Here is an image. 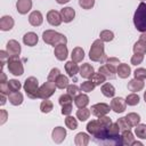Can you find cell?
Here are the masks:
<instances>
[{
    "label": "cell",
    "mask_w": 146,
    "mask_h": 146,
    "mask_svg": "<svg viewBox=\"0 0 146 146\" xmlns=\"http://www.w3.org/2000/svg\"><path fill=\"white\" fill-rule=\"evenodd\" d=\"M89 58L92 62H97V63H105L106 62L107 56L105 54V46L100 39H97L92 42L91 48L89 50Z\"/></svg>",
    "instance_id": "1"
},
{
    "label": "cell",
    "mask_w": 146,
    "mask_h": 146,
    "mask_svg": "<svg viewBox=\"0 0 146 146\" xmlns=\"http://www.w3.org/2000/svg\"><path fill=\"white\" fill-rule=\"evenodd\" d=\"M133 25L137 31L146 32V3L140 2L133 14Z\"/></svg>",
    "instance_id": "2"
},
{
    "label": "cell",
    "mask_w": 146,
    "mask_h": 146,
    "mask_svg": "<svg viewBox=\"0 0 146 146\" xmlns=\"http://www.w3.org/2000/svg\"><path fill=\"white\" fill-rule=\"evenodd\" d=\"M42 40L47 43V44H50V46H54L56 47L57 44H60V43H67V38L57 32V31H54V30H46L43 33H42Z\"/></svg>",
    "instance_id": "3"
},
{
    "label": "cell",
    "mask_w": 146,
    "mask_h": 146,
    "mask_svg": "<svg viewBox=\"0 0 146 146\" xmlns=\"http://www.w3.org/2000/svg\"><path fill=\"white\" fill-rule=\"evenodd\" d=\"M23 88H24V91H25V94L27 95L29 98H31V99L40 98L39 97V89H40L39 81L35 76H29L25 80Z\"/></svg>",
    "instance_id": "4"
},
{
    "label": "cell",
    "mask_w": 146,
    "mask_h": 146,
    "mask_svg": "<svg viewBox=\"0 0 146 146\" xmlns=\"http://www.w3.org/2000/svg\"><path fill=\"white\" fill-rule=\"evenodd\" d=\"M7 67L8 71L15 76H21L24 73V66L19 56H10L7 60Z\"/></svg>",
    "instance_id": "5"
},
{
    "label": "cell",
    "mask_w": 146,
    "mask_h": 146,
    "mask_svg": "<svg viewBox=\"0 0 146 146\" xmlns=\"http://www.w3.org/2000/svg\"><path fill=\"white\" fill-rule=\"evenodd\" d=\"M56 84H55V82H52V81H47V82H44L41 87H40V89H39V97L41 98V99H49L54 94H55V91H56Z\"/></svg>",
    "instance_id": "6"
},
{
    "label": "cell",
    "mask_w": 146,
    "mask_h": 146,
    "mask_svg": "<svg viewBox=\"0 0 146 146\" xmlns=\"http://www.w3.org/2000/svg\"><path fill=\"white\" fill-rule=\"evenodd\" d=\"M90 111H91L92 115L99 117V116H103V115H107L111 111V106L106 103H97V104L91 106Z\"/></svg>",
    "instance_id": "7"
},
{
    "label": "cell",
    "mask_w": 146,
    "mask_h": 146,
    "mask_svg": "<svg viewBox=\"0 0 146 146\" xmlns=\"http://www.w3.org/2000/svg\"><path fill=\"white\" fill-rule=\"evenodd\" d=\"M111 110L114 111L115 113H123L127 108V103L125 99L122 97H114L111 100Z\"/></svg>",
    "instance_id": "8"
},
{
    "label": "cell",
    "mask_w": 146,
    "mask_h": 146,
    "mask_svg": "<svg viewBox=\"0 0 146 146\" xmlns=\"http://www.w3.org/2000/svg\"><path fill=\"white\" fill-rule=\"evenodd\" d=\"M47 22L51 25V26H59L63 22L62 16H60V11H57L55 9H51L47 13Z\"/></svg>",
    "instance_id": "9"
},
{
    "label": "cell",
    "mask_w": 146,
    "mask_h": 146,
    "mask_svg": "<svg viewBox=\"0 0 146 146\" xmlns=\"http://www.w3.org/2000/svg\"><path fill=\"white\" fill-rule=\"evenodd\" d=\"M6 50L7 52L9 54V57L10 56H19L21 55V51H22V48H21V44L18 41L16 40H9L6 44Z\"/></svg>",
    "instance_id": "10"
},
{
    "label": "cell",
    "mask_w": 146,
    "mask_h": 146,
    "mask_svg": "<svg viewBox=\"0 0 146 146\" xmlns=\"http://www.w3.org/2000/svg\"><path fill=\"white\" fill-rule=\"evenodd\" d=\"M54 55L58 60H65L67 58V56H68L67 46L65 43L57 44L56 47H54Z\"/></svg>",
    "instance_id": "11"
},
{
    "label": "cell",
    "mask_w": 146,
    "mask_h": 146,
    "mask_svg": "<svg viewBox=\"0 0 146 146\" xmlns=\"http://www.w3.org/2000/svg\"><path fill=\"white\" fill-rule=\"evenodd\" d=\"M116 68L117 67H114L112 65H108V64H104L102 65L99 68H98V72L102 73L106 79H114L116 76Z\"/></svg>",
    "instance_id": "12"
},
{
    "label": "cell",
    "mask_w": 146,
    "mask_h": 146,
    "mask_svg": "<svg viewBox=\"0 0 146 146\" xmlns=\"http://www.w3.org/2000/svg\"><path fill=\"white\" fill-rule=\"evenodd\" d=\"M51 138L56 144H60L64 141V139L66 138V130L63 127H56L54 128L52 132H51Z\"/></svg>",
    "instance_id": "13"
},
{
    "label": "cell",
    "mask_w": 146,
    "mask_h": 146,
    "mask_svg": "<svg viewBox=\"0 0 146 146\" xmlns=\"http://www.w3.org/2000/svg\"><path fill=\"white\" fill-rule=\"evenodd\" d=\"M32 8V0H17L16 9L21 15L27 14Z\"/></svg>",
    "instance_id": "14"
},
{
    "label": "cell",
    "mask_w": 146,
    "mask_h": 146,
    "mask_svg": "<svg viewBox=\"0 0 146 146\" xmlns=\"http://www.w3.org/2000/svg\"><path fill=\"white\" fill-rule=\"evenodd\" d=\"M60 16L64 23H71L75 17V10L72 7H64L60 9Z\"/></svg>",
    "instance_id": "15"
},
{
    "label": "cell",
    "mask_w": 146,
    "mask_h": 146,
    "mask_svg": "<svg viewBox=\"0 0 146 146\" xmlns=\"http://www.w3.org/2000/svg\"><path fill=\"white\" fill-rule=\"evenodd\" d=\"M14 24H15V21L11 16L9 15H5L1 17L0 19V30L1 31H10L13 27H14Z\"/></svg>",
    "instance_id": "16"
},
{
    "label": "cell",
    "mask_w": 146,
    "mask_h": 146,
    "mask_svg": "<svg viewBox=\"0 0 146 146\" xmlns=\"http://www.w3.org/2000/svg\"><path fill=\"white\" fill-rule=\"evenodd\" d=\"M38 41H39V36L34 32H27V33H25L23 35V43L25 46L34 47V46H36Z\"/></svg>",
    "instance_id": "17"
},
{
    "label": "cell",
    "mask_w": 146,
    "mask_h": 146,
    "mask_svg": "<svg viewBox=\"0 0 146 146\" xmlns=\"http://www.w3.org/2000/svg\"><path fill=\"white\" fill-rule=\"evenodd\" d=\"M43 22V16L41 14V11L39 10H33L30 16H29V23L32 26H40Z\"/></svg>",
    "instance_id": "18"
},
{
    "label": "cell",
    "mask_w": 146,
    "mask_h": 146,
    "mask_svg": "<svg viewBox=\"0 0 146 146\" xmlns=\"http://www.w3.org/2000/svg\"><path fill=\"white\" fill-rule=\"evenodd\" d=\"M144 86H145L144 80H139V79H136V78H133L132 80H130L128 82V89L132 92H138V91L143 90Z\"/></svg>",
    "instance_id": "19"
},
{
    "label": "cell",
    "mask_w": 146,
    "mask_h": 146,
    "mask_svg": "<svg viewBox=\"0 0 146 146\" xmlns=\"http://www.w3.org/2000/svg\"><path fill=\"white\" fill-rule=\"evenodd\" d=\"M79 73L80 75L83 78V79H90L91 75L95 73V70L94 67L89 64V63H84L80 66V70H79Z\"/></svg>",
    "instance_id": "20"
},
{
    "label": "cell",
    "mask_w": 146,
    "mask_h": 146,
    "mask_svg": "<svg viewBox=\"0 0 146 146\" xmlns=\"http://www.w3.org/2000/svg\"><path fill=\"white\" fill-rule=\"evenodd\" d=\"M116 74L119 75V78L121 79H127L130 74H131V68L128 64L125 63H120L117 68H116Z\"/></svg>",
    "instance_id": "21"
},
{
    "label": "cell",
    "mask_w": 146,
    "mask_h": 146,
    "mask_svg": "<svg viewBox=\"0 0 146 146\" xmlns=\"http://www.w3.org/2000/svg\"><path fill=\"white\" fill-rule=\"evenodd\" d=\"M79 70H80V67L75 62L70 60V62L65 63V72L67 73L68 76H71V78L75 76L76 73H79Z\"/></svg>",
    "instance_id": "22"
},
{
    "label": "cell",
    "mask_w": 146,
    "mask_h": 146,
    "mask_svg": "<svg viewBox=\"0 0 146 146\" xmlns=\"http://www.w3.org/2000/svg\"><path fill=\"white\" fill-rule=\"evenodd\" d=\"M74 104L78 108H82V107H87V105L89 104V97L87 94H79L74 97Z\"/></svg>",
    "instance_id": "23"
},
{
    "label": "cell",
    "mask_w": 146,
    "mask_h": 146,
    "mask_svg": "<svg viewBox=\"0 0 146 146\" xmlns=\"http://www.w3.org/2000/svg\"><path fill=\"white\" fill-rule=\"evenodd\" d=\"M89 140H90V137L88 133L86 132H79L75 135V138H74V144L76 146H87L89 144Z\"/></svg>",
    "instance_id": "24"
},
{
    "label": "cell",
    "mask_w": 146,
    "mask_h": 146,
    "mask_svg": "<svg viewBox=\"0 0 146 146\" xmlns=\"http://www.w3.org/2000/svg\"><path fill=\"white\" fill-rule=\"evenodd\" d=\"M100 91H102V94H103L105 97H108V98H112V97H114V95H115V88H114V86H113L112 83H110V82L103 83L102 87H100Z\"/></svg>",
    "instance_id": "25"
},
{
    "label": "cell",
    "mask_w": 146,
    "mask_h": 146,
    "mask_svg": "<svg viewBox=\"0 0 146 146\" xmlns=\"http://www.w3.org/2000/svg\"><path fill=\"white\" fill-rule=\"evenodd\" d=\"M8 99H9V103L14 106H18L23 103V94L19 92V91H14V92H10L8 95Z\"/></svg>",
    "instance_id": "26"
},
{
    "label": "cell",
    "mask_w": 146,
    "mask_h": 146,
    "mask_svg": "<svg viewBox=\"0 0 146 146\" xmlns=\"http://www.w3.org/2000/svg\"><path fill=\"white\" fill-rule=\"evenodd\" d=\"M71 58L73 62L75 63H80L83 60L84 58V50L81 48V47H75L73 48L72 52H71Z\"/></svg>",
    "instance_id": "27"
},
{
    "label": "cell",
    "mask_w": 146,
    "mask_h": 146,
    "mask_svg": "<svg viewBox=\"0 0 146 146\" xmlns=\"http://www.w3.org/2000/svg\"><path fill=\"white\" fill-rule=\"evenodd\" d=\"M121 139H122V144L123 145L130 146V145H132V143L135 140V137H133V133L129 129V130H123V132L121 135Z\"/></svg>",
    "instance_id": "28"
},
{
    "label": "cell",
    "mask_w": 146,
    "mask_h": 146,
    "mask_svg": "<svg viewBox=\"0 0 146 146\" xmlns=\"http://www.w3.org/2000/svg\"><path fill=\"white\" fill-rule=\"evenodd\" d=\"M90 114H91L90 108L82 107V108H79V110L76 111V119L80 120L81 122H83V121H87V120L89 119Z\"/></svg>",
    "instance_id": "29"
},
{
    "label": "cell",
    "mask_w": 146,
    "mask_h": 146,
    "mask_svg": "<svg viewBox=\"0 0 146 146\" xmlns=\"http://www.w3.org/2000/svg\"><path fill=\"white\" fill-rule=\"evenodd\" d=\"M70 81H68V78L66 76V75H64V74H59V76L56 79V81H55V84H56V87L58 88V89H65V88H67V86L70 84L68 83Z\"/></svg>",
    "instance_id": "30"
},
{
    "label": "cell",
    "mask_w": 146,
    "mask_h": 146,
    "mask_svg": "<svg viewBox=\"0 0 146 146\" xmlns=\"http://www.w3.org/2000/svg\"><path fill=\"white\" fill-rule=\"evenodd\" d=\"M140 102V97L138 96V94L136 92H132V94H129L127 97H125V103L127 105L129 106H136L138 105Z\"/></svg>",
    "instance_id": "31"
},
{
    "label": "cell",
    "mask_w": 146,
    "mask_h": 146,
    "mask_svg": "<svg viewBox=\"0 0 146 146\" xmlns=\"http://www.w3.org/2000/svg\"><path fill=\"white\" fill-rule=\"evenodd\" d=\"M54 110V104H52V102L51 100H49V99H43L42 102H41V104H40V111L42 112V113H50L51 111Z\"/></svg>",
    "instance_id": "32"
},
{
    "label": "cell",
    "mask_w": 146,
    "mask_h": 146,
    "mask_svg": "<svg viewBox=\"0 0 146 146\" xmlns=\"http://www.w3.org/2000/svg\"><path fill=\"white\" fill-rule=\"evenodd\" d=\"M135 135L137 136V138L146 139V124H144V123L137 124L135 128Z\"/></svg>",
    "instance_id": "33"
},
{
    "label": "cell",
    "mask_w": 146,
    "mask_h": 146,
    "mask_svg": "<svg viewBox=\"0 0 146 146\" xmlns=\"http://www.w3.org/2000/svg\"><path fill=\"white\" fill-rule=\"evenodd\" d=\"M99 39L103 42H111L114 39V33L112 31H110V30H103L99 33Z\"/></svg>",
    "instance_id": "34"
},
{
    "label": "cell",
    "mask_w": 146,
    "mask_h": 146,
    "mask_svg": "<svg viewBox=\"0 0 146 146\" xmlns=\"http://www.w3.org/2000/svg\"><path fill=\"white\" fill-rule=\"evenodd\" d=\"M129 121V123L131 124V127H136L137 124L140 123V115L135 113V112H131V113H128L127 116H125Z\"/></svg>",
    "instance_id": "35"
},
{
    "label": "cell",
    "mask_w": 146,
    "mask_h": 146,
    "mask_svg": "<svg viewBox=\"0 0 146 146\" xmlns=\"http://www.w3.org/2000/svg\"><path fill=\"white\" fill-rule=\"evenodd\" d=\"M133 54H141V55H145L146 54V43H144L143 41H137L135 44H133Z\"/></svg>",
    "instance_id": "36"
},
{
    "label": "cell",
    "mask_w": 146,
    "mask_h": 146,
    "mask_svg": "<svg viewBox=\"0 0 146 146\" xmlns=\"http://www.w3.org/2000/svg\"><path fill=\"white\" fill-rule=\"evenodd\" d=\"M65 125H66V128H68L71 130H75L78 128V120L74 116L67 115L65 117Z\"/></svg>",
    "instance_id": "37"
},
{
    "label": "cell",
    "mask_w": 146,
    "mask_h": 146,
    "mask_svg": "<svg viewBox=\"0 0 146 146\" xmlns=\"http://www.w3.org/2000/svg\"><path fill=\"white\" fill-rule=\"evenodd\" d=\"M90 80L96 84V86H100V84H103V83H105L106 82V78L102 74V73H94L92 75H91V78H90Z\"/></svg>",
    "instance_id": "38"
},
{
    "label": "cell",
    "mask_w": 146,
    "mask_h": 146,
    "mask_svg": "<svg viewBox=\"0 0 146 146\" xmlns=\"http://www.w3.org/2000/svg\"><path fill=\"white\" fill-rule=\"evenodd\" d=\"M95 87H96V84H95L91 80H87V81H84V82L81 83L80 89H81V91H83V92H91V91L95 89Z\"/></svg>",
    "instance_id": "39"
},
{
    "label": "cell",
    "mask_w": 146,
    "mask_h": 146,
    "mask_svg": "<svg viewBox=\"0 0 146 146\" xmlns=\"http://www.w3.org/2000/svg\"><path fill=\"white\" fill-rule=\"evenodd\" d=\"M116 123L119 124V127H120V129H121L122 131H123V130H129V129H131V128H132V127H131V124L129 123V121H128V119H127L125 116L117 119Z\"/></svg>",
    "instance_id": "40"
},
{
    "label": "cell",
    "mask_w": 146,
    "mask_h": 146,
    "mask_svg": "<svg viewBox=\"0 0 146 146\" xmlns=\"http://www.w3.org/2000/svg\"><path fill=\"white\" fill-rule=\"evenodd\" d=\"M8 87L10 89V92H14V91H19V89L22 88V84L18 80L11 79V80L8 81Z\"/></svg>",
    "instance_id": "41"
},
{
    "label": "cell",
    "mask_w": 146,
    "mask_h": 146,
    "mask_svg": "<svg viewBox=\"0 0 146 146\" xmlns=\"http://www.w3.org/2000/svg\"><path fill=\"white\" fill-rule=\"evenodd\" d=\"M72 102H73V97H72L71 95H68L67 92L64 94V95H62V96L58 98V103H59L60 106L67 105V104H72Z\"/></svg>",
    "instance_id": "42"
},
{
    "label": "cell",
    "mask_w": 146,
    "mask_h": 146,
    "mask_svg": "<svg viewBox=\"0 0 146 146\" xmlns=\"http://www.w3.org/2000/svg\"><path fill=\"white\" fill-rule=\"evenodd\" d=\"M80 90H81V89H80L76 84H74V83H73V84H68L67 88H66L67 94L71 95L72 97H75L76 95H79V94H80Z\"/></svg>",
    "instance_id": "43"
},
{
    "label": "cell",
    "mask_w": 146,
    "mask_h": 146,
    "mask_svg": "<svg viewBox=\"0 0 146 146\" xmlns=\"http://www.w3.org/2000/svg\"><path fill=\"white\" fill-rule=\"evenodd\" d=\"M59 74H60V71H59V68H57V67H54V68H51L50 70V72L48 73V80L49 81H52V82H55L56 81V79L59 76Z\"/></svg>",
    "instance_id": "44"
},
{
    "label": "cell",
    "mask_w": 146,
    "mask_h": 146,
    "mask_svg": "<svg viewBox=\"0 0 146 146\" xmlns=\"http://www.w3.org/2000/svg\"><path fill=\"white\" fill-rule=\"evenodd\" d=\"M133 76L139 80H145L146 79V68H143V67L136 68L133 72Z\"/></svg>",
    "instance_id": "45"
},
{
    "label": "cell",
    "mask_w": 146,
    "mask_h": 146,
    "mask_svg": "<svg viewBox=\"0 0 146 146\" xmlns=\"http://www.w3.org/2000/svg\"><path fill=\"white\" fill-rule=\"evenodd\" d=\"M79 6L82 9H91L95 6V0H79Z\"/></svg>",
    "instance_id": "46"
},
{
    "label": "cell",
    "mask_w": 146,
    "mask_h": 146,
    "mask_svg": "<svg viewBox=\"0 0 146 146\" xmlns=\"http://www.w3.org/2000/svg\"><path fill=\"white\" fill-rule=\"evenodd\" d=\"M143 60H144V55H141V54H135V55H132V57L130 59V63L132 65H136L137 66V65L141 64Z\"/></svg>",
    "instance_id": "47"
},
{
    "label": "cell",
    "mask_w": 146,
    "mask_h": 146,
    "mask_svg": "<svg viewBox=\"0 0 146 146\" xmlns=\"http://www.w3.org/2000/svg\"><path fill=\"white\" fill-rule=\"evenodd\" d=\"M72 110H73V107H72V104L63 105V106H62V114H63V115H65V116H67V115H71V113H72Z\"/></svg>",
    "instance_id": "48"
},
{
    "label": "cell",
    "mask_w": 146,
    "mask_h": 146,
    "mask_svg": "<svg viewBox=\"0 0 146 146\" xmlns=\"http://www.w3.org/2000/svg\"><path fill=\"white\" fill-rule=\"evenodd\" d=\"M0 58H1V67L3 68L5 64H7L6 60H8V58H9V54L7 52V50H1L0 51Z\"/></svg>",
    "instance_id": "49"
},
{
    "label": "cell",
    "mask_w": 146,
    "mask_h": 146,
    "mask_svg": "<svg viewBox=\"0 0 146 146\" xmlns=\"http://www.w3.org/2000/svg\"><path fill=\"white\" fill-rule=\"evenodd\" d=\"M105 63L108 64V65H112V66H114V67H117L119 64H120V60H119V58H116V57H107V59H106Z\"/></svg>",
    "instance_id": "50"
},
{
    "label": "cell",
    "mask_w": 146,
    "mask_h": 146,
    "mask_svg": "<svg viewBox=\"0 0 146 146\" xmlns=\"http://www.w3.org/2000/svg\"><path fill=\"white\" fill-rule=\"evenodd\" d=\"M0 92L5 94V95H7V96L10 94V89H9V87H8V81L0 83Z\"/></svg>",
    "instance_id": "51"
},
{
    "label": "cell",
    "mask_w": 146,
    "mask_h": 146,
    "mask_svg": "<svg viewBox=\"0 0 146 146\" xmlns=\"http://www.w3.org/2000/svg\"><path fill=\"white\" fill-rule=\"evenodd\" d=\"M8 119V112L6 110H0V124H5Z\"/></svg>",
    "instance_id": "52"
},
{
    "label": "cell",
    "mask_w": 146,
    "mask_h": 146,
    "mask_svg": "<svg viewBox=\"0 0 146 146\" xmlns=\"http://www.w3.org/2000/svg\"><path fill=\"white\" fill-rule=\"evenodd\" d=\"M6 95L5 94H2V92H0V105L1 106H3L5 104H6Z\"/></svg>",
    "instance_id": "53"
},
{
    "label": "cell",
    "mask_w": 146,
    "mask_h": 146,
    "mask_svg": "<svg viewBox=\"0 0 146 146\" xmlns=\"http://www.w3.org/2000/svg\"><path fill=\"white\" fill-rule=\"evenodd\" d=\"M139 40H140V41H143L144 43H146V32H143V33L140 34Z\"/></svg>",
    "instance_id": "54"
},
{
    "label": "cell",
    "mask_w": 146,
    "mask_h": 146,
    "mask_svg": "<svg viewBox=\"0 0 146 146\" xmlns=\"http://www.w3.org/2000/svg\"><path fill=\"white\" fill-rule=\"evenodd\" d=\"M0 82L1 83L2 82H7V76H6V74L3 72H1V80H0Z\"/></svg>",
    "instance_id": "55"
},
{
    "label": "cell",
    "mask_w": 146,
    "mask_h": 146,
    "mask_svg": "<svg viewBox=\"0 0 146 146\" xmlns=\"http://www.w3.org/2000/svg\"><path fill=\"white\" fill-rule=\"evenodd\" d=\"M56 2H57V3H59V5H64V3L70 2V0H56Z\"/></svg>",
    "instance_id": "56"
},
{
    "label": "cell",
    "mask_w": 146,
    "mask_h": 146,
    "mask_svg": "<svg viewBox=\"0 0 146 146\" xmlns=\"http://www.w3.org/2000/svg\"><path fill=\"white\" fill-rule=\"evenodd\" d=\"M132 145H143V143H140V141H138V140H133V143H132Z\"/></svg>",
    "instance_id": "57"
},
{
    "label": "cell",
    "mask_w": 146,
    "mask_h": 146,
    "mask_svg": "<svg viewBox=\"0 0 146 146\" xmlns=\"http://www.w3.org/2000/svg\"><path fill=\"white\" fill-rule=\"evenodd\" d=\"M144 100H145V103H146V91L144 92Z\"/></svg>",
    "instance_id": "58"
},
{
    "label": "cell",
    "mask_w": 146,
    "mask_h": 146,
    "mask_svg": "<svg viewBox=\"0 0 146 146\" xmlns=\"http://www.w3.org/2000/svg\"><path fill=\"white\" fill-rule=\"evenodd\" d=\"M140 1H144V0H140Z\"/></svg>",
    "instance_id": "59"
}]
</instances>
